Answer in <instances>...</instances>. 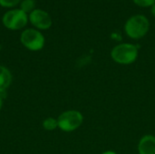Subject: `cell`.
Segmentation results:
<instances>
[{
	"mask_svg": "<svg viewBox=\"0 0 155 154\" xmlns=\"http://www.w3.org/2000/svg\"><path fill=\"white\" fill-rule=\"evenodd\" d=\"M139 154H155V136L144 135L138 144Z\"/></svg>",
	"mask_w": 155,
	"mask_h": 154,
	"instance_id": "7",
	"label": "cell"
},
{
	"mask_svg": "<svg viewBox=\"0 0 155 154\" xmlns=\"http://www.w3.org/2000/svg\"><path fill=\"white\" fill-rule=\"evenodd\" d=\"M84 122L83 114L76 110H68L62 113L57 118L58 128L63 132L70 133L78 129Z\"/></svg>",
	"mask_w": 155,
	"mask_h": 154,
	"instance_id": "3",
	"label": "cell"
},
{
	"mask_svg": "<svg viewBox=\"0 0 155 154\" xmlns=\"http://www.w3.org/2000/svg\"><path fill=\"white\" fill-rule=\"evenodd\" d=\"M111 57L119 64H131L138 57V47L129 43L119 44L112 49Z\"/></svg>",
	"mask_w": 155,
	"mask_h": 154,
	"instance_id": "2",
	"label": "cell"
},
{
	"mask_svg": "<svg viewBox=\"0 0 155 154\" xmlns=\"http://www.w3.org/2000/svg\"><path fill=\"white\" fill-rule=\"evenodd\" d=\"M43 127L46 131H54L58 127L57 119H54L53 117H48L43 122Z\"/></svg>",
	"mask_w": 155,
	"mask_h": 154,
	"instance_id": "9",
	"label": "cell"
},
{
	"mask_svg": "<svg viewBox=\"0 0 155 154\" xmlns=\"http://www.w3.org/2000/svg\"><path fill=\"white\" fill-rule=\"evenodd\" d=\"M151 12H152V15H153V16L155 17V4L151 7Z\"/></svg>",
	"mask_w": 155,
	"mask_h": 154,
	"instance_id": "13",
	"label": "cell"
},
{
	"mask_svg": "<svg viewBox=\"0 0 155 154\" xmlns=\"http://www.w3.org/2000/svg\"><path fill=\"white\" fill-rule=\"evenodd\" d=\"M22 44L31 51H39L45 45L44 35L35 29H26L20 36Z\"/></svg>",
	"mask_w": 155,
	"mask_h": 154,
	"instance_id": "5",
	"label": "cell"
},
{
	"mask_svg": "<svg viewBox=\"0 0 155 154\" xmlns=\"http://www.w3.org/2000/svg\"><path fill=\"white\" fill-rule=\"evenodd\" d=\"M35 1L34 0H23L21 2V5H20V9L22 11H24L25 14L27 13H31L32 11H34L35 9Z\"/></svg>",
	"mask_w": 155,
	"mask_h": 154,
	"instance_id": "10",
	"label": "cell"
},
{
	"mask_svg": "<svg viewBox=\"0 0 155 154\" xmlns=\"http://www.w3.org/2000/svg\"><path fill=\"white\" fill-rule=\"evenodd\" d=\"M134 2L141 7H152L155 4V0H134Z\"/></svg>",
	"mask_w": 155,
	"mask_h": 154,
	"instance_id": "11",
	"label": "cell"
},
{
	"mask_svg": "<svg viewBox=\"0 0 155 154\" xmlns=\"http://www.w3.org/2000/svg\"><path fill=\"white\" fill-rule=\"evenodd\" d=\"M31 24L38 29L46 30L52 25V18L49 14L42 9H35L29 15Z\"/></svg>",
	"mask_w": 155,
	"mask_h": 154,
	"instance_id": "6",
	"label": "cell"
},
{
	"mask_svg": "<svg viewBox=\"0 0 155 154\" xmlns=\"http://www.w3.org/2000/svg\"><path fill=\"white\" fill-rule=\"evenodd\" d=\"M2 21L6 28L10 30H19L26 25L28 16L27 14L21 9H13L4 15Z\"/></svg>",
	"mask_w": 155,
	"mask_h": 154,
	"instance_id": "4",
	"label": "cell"
},
{
	"mask_svg": "<svg viewBox=\"0 0 155 154\" xmlns=\"http://www.w3.org/2000/svg\"><path fill=\"white\" fill-rule=\"evenodd\" d=\"M150 28V22L143 15H134L124 24V32L132 39H141L146 35Z\"/></svg>",
	"mask_w": 155,
	"mask_h": 154,
	"instance_id": "1",
	"label": "cell"
},
{
	"mask_svg": "<svg viewBox=\"0 0 155 154\" xmlns=\"http://www.w3.org/2000/svg\"><path fill=\"white\" fill-rule=\"evenodd\" d=\"M2 106H3V98H2V96L0 95V111H1V109H2Z\"/></svg>",
	"mask_w": 155,
	"mask_h": 154,
	"instance_id": "15",
	"label": "cell"
},
{
	"mask_svg": "<svg viewBox=\"0 0 155 154\" xmlns=\"http://www.w3.org/2000/svg\"><path fill=\"white\" fill-rule=\"evenodd\" d=\"M102 154H117L115 152H114V151H106V152H103Z\"/></svg>",
	"mask_w": 155,
	"mask_h": 154,
	"instance_id": "14",
	"label": "cell"
},
{
	"mask_svg": "<svg viewBox=\"0 0 155 154\" xmlns=\"http://www.w3.org/2000/svg\"><path fill=\"white\" fill-rule=\"evenodd\" d=\"M12 74L11 72L5 66L0 65V93H4L11 84Z\"/></svg>",
	"mask_w": 155,
	"mask_h": 154,
	"instance_id": "8",
	"label": "cell"
},
{
	"mask_svg": "<svg viewBox=\"0 0 155 154\" xmlns=\"http://www.w3.org/2000/svg\"><path fill=\"white\" fill-rule=\"evenodd\" d=\"M21 0H0V5L4 7H13L20 3Z\"/></svg>",
	"mask_w": 155,
	"mask_h": 154,
	"instance_id": "12",
	"label": "cell"
}]
</instances>
